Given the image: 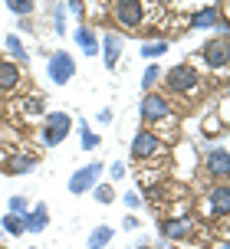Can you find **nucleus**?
<instances>
[{
  "instance_id": "nucleus-1",
  "label": "nucleus",
  "mask_w": 230,
  "mask_h": 249,
  "mask_svg": "<svg viewBox=\"0 0 230 249\" xmlns=\"http://www.w3.org/2000/svg\"><path fill=\"white\" fill-rule=\"evenodd\" d=\"M46 72H50V82H53V86H66V82L76 75V59H73L69 53L56 50L50 56V62H46Z\"/></svg>"
},
{
  "instance_id": "nucleus-2",
  "label": "nucleus",
  "mask_w": 230,
  "mask_h": 249,
  "mask_svg": "<svg viewBox=\"0 0 230 249\" xmlns=\"http://www.w3.org/2000/svg\"><path fill=\"white\" fill-rule=\"evenodd\" d=\"M69 128H73V118L66 112H50V122H46V131H43V144L56 148V144L69 135Z\"/></svg>"
},
{
  "instance_id": "nucleus-3",
  "label": "nucleus",
  "mask_w": 230,
  "mask_h": 249,
  "mask_svg": "<svg viewBox=\"0 0 230 249\" xmlns=\"http://www.w3.org/2000/svg\"><path fill=\"white\" fill-rule=\"evenodd\" d=\"M112 13L122 26L135 30L141 23V17H145V3L141 0H118V3H112Z\"/></svg>"
},
{
  "instance_id": "nucleus-4",
  "label": "nucleus",
  "mask_w": 230,
  "mask_h": 249,
  "mask_svg": "<svg viewBox=\"0 0 230 249\" xmlns=\"http://www.w3.org/2000/svg\"><path fill=\"white\" fill-rule=\"evenodd\" d=\"M204 56H207V66H214V69L227 66V23L217 26V39H211L204 46Z\"/></svg>"
},
{
  "instance_id": "nucleus-5",
  "label": "nucleus",
  "mask_w": 230,
  "mask_h": 249,
  "mask_svg": "<svg viewBox=\"0 0 230 249\" xmlns=\"http://www.w3.org/2000/svg\"><path fill=\"white\" fill-rule=\"evenodd\" d=\"M141 118L145 122H168V118H174L171 115V105H168V99H161V95H145V102H141Z\"/></svg>"
},
{
  "instance_id": "nucleus-6",
  "label": "nucleus",
  "mask_w": 230,
  "mask_h": 249,
  "mask_svg": "<svg viewBox=\"0 0 230 249\" xmlns=\"http://www.w3.org/2000/svg\"><path fill=\"white\" fill-rule=\"evenodd\" d=\"M197 86H201V79H197V72L191 66H174L168 72V89L171 92H194Z\"/></svg>"
},
{
  "instance_id": "nucleus-7",
  "label": "nucleus",
  "mask_w": 230,
  "mask_h": 249,
  "mask_svg": "<svg viewBox=\"0 0 230 249\" xmlns=\"http://www.w3.org/2000/svg\"><path fill=\"white\" fill-rule=\"evenodd\" d=\"M158 151H161V141H158V135L148 131V128L138 131L135 141H132V158H135V161H148V158H154Z\"/></svg>"
},
{
  "instance_id": "nucleus-8",
  "label": "nucleus",
  "mask_w": 230,
  "mask_h": 249,
  "mask_svg": "<svg viewBox=\"0 0 230 249\" xmlns=\"http://www.w3.org/2000/svg\"><path fill=\"white\" fill-rule=\"evenodd\" d=\"M99 174H102V164H86V167H79L76 174L69 177V190L73 194H86V190H92L96 187V180H99Z\"/></svg>"
},
{
  "instance_id": "nucleus-9",
  "label": "nucleus",
  "mask_w": 230,
  "mask_h": 249,
  "mask_svg": "<svg viewBox=\"0 0 230 249\" xmlns=\"http://www.w3.org/2000/svg\"><path fill=\"white\" fill-rule=\"evenodd\" d=\"M211 213H214V216H220V220L230 213V187L227 184H220V187H214V190H211Z\"/></svg>"
},
{
  "instance_id": "nucleus-10",
  "label": "nucleus",
  "mask_w": 230,
  "mask_h": 249,
  "mask_svg": "<svg viewBox=\"0 0 230 249\" xmlns=\"http://www.w3.org/2000/svg\"><path fill=\"white\" fill-rule=\"evenodd\" d=\"M207 171H211L214 177H227L230 174V158H227L224 148H214L211 154H207Z\"/></svg>"
},
{
  "instance_id": "nucleus-11",
  "label": "nucleus",
  "mask_w": 230,
  "mask_h": 249,
  "mask_svg": "<svg viewBox=\"0 0 230 249\" xmlns=\"http://www.w3.org/2000/svg\"><path fill=\"white\" fill-rule=\"evenodd\" d=\"M102 46H105V69H115L118 66V53H122V36L118 33H105L102 36Z\"/></svg>"
},
{
  "instance_id": "nucleus-12",
  "label": "nucleus",
  "mask_w": 230,
  "mask_h": 249,
  "mask_svg": "<svg viewBox=\"0 0 230 249\" xmlns=\"http://www.w3.org/2000/svg\"><path fill=\"white\" fill-rule=\"evenodd\" d=\"M20 86V66L17 62H0V92H13Z\"/></svg>"
},
{
  "instance_id": "nucleus-13",
  "label": "nucleus",
  "mask_w": 230,
  "mask_h": 249,
  "mask_svg": "<svg viewBox=\"0 0 230 249\" xmlns=\"http://www.w3.org/2000/svg\"><path fill=\"white\" fill-rule=\"evenodd\" d=\"M46 207L43 203H37L33 210H26V216H23V230H30V233H39V230H46Z\"/></svg>"
},
{
  "instance_id": "nucleus-14",
  "label": "nucleus",
  "mask_w": 230,
  "mask_h": 249,
  "mask_svg": "<svg viewBox=\"0 0 230 249\" xmlns=\"http://www.w3.org/2000/svg\"><path fill=\"white\" fill-rule=\"evenodd\" d=\"M161 230H165V236H168V239H174V243H178V239H184V236H188L191 223L178 216V220H165V226H161Z\"/></svg>"
},
{
  "instance_id": "nucleus-15",
  "label": "nucleus",
  "mask_w": 230,
  "mask_h": 249,
  "mask_svg": "<svg viewBox=\"0 0 230 249\" xmlns=\"http://www.w3.org/2000/svg\"><path fill=\"white\" fill-rule=\"evenodd\" d=\"M33 167H37V164H33V158H20V154L3 164V171H7V174H30Z\"/></svg>"
},
{
  "instance_id": "nucleus-16",
  "label": "nucleus",
  "mask_w": 230,
  "mask_h": 249,
  "mask_svg": "<svg viewBox=\"0 0 230 249\" xmlns=\"http://www.w3.org/2000/svg\"><path fill=\"white\" fill-rule=\"evenodd\" d=\"M217 17H220L217 7H204V10H197V13H194V20H191V23L197 26V30H204V26H214V23H217Z\"/></svg>"
},
{
  "instance_id": "nucleus-17",
  "label": "nucleus",
  "mask_w": 230,
  "mask_h": 249,
  "mask_svg": "<svg viewBox=\"0 0 230 249\" xmlns=\"http://www.w3.org/2000/svg\"><path fill=\"white\" fill-rule=\"evenodd\" d=\"M76 39H79V46H82V53H86V56H96V53H99V43H96V36H92V30L79 26V30H76Z\"/></svg>"
},
{
  "instance_id": "nucleus-18",
  "label": "nucleus",
  "mask_w": 230,
  "mask_h": 249,
  "mask_svg": "<svg viewBox=\"0 0 230 249\" xmlns=\"http://www.w3.org/2000/svg\"><path fill=\"white\" fill-rule=\"evenodd\" d=\"M109 239H112V230H109V226H96V230L89 233V249L109 246Z\"/></svg>"
},
{
  "instance_id": "nucleus-19",
  "label": "nucleus",
  "mask_w": 230,
  "mask_h": 249,
  "mask_svg": "<svg viewBox=\"0 0 230 249\" xmlns=\"http://www.w3.org/2000/svg\"><path fill=\"white\" fill-rule=\"evenodd\" d=\"M3 230H7L10 236H23V216H13V213H7V216H3Z\"/></svg>"
},
{
  "instance_id": "nucleus-20",
  "label": "nucleus",
  "mask_w": 230,
  "mask_h": 249,
  "mask_svg": "<svg viewBox=\"0 0 230 249\" xmlns=\"http://www.w3.org/2000/svg\"><path fill=\"white\" fill-rule=\"evenodd\" d=\"M7 7H10V10L17 13V17H30L37 3H33V0H7Z\"/></svg>"
},
{
  "instance_id": "nucleus-21",
  "label": "nucleus",
  "mask_w": 230,
  "mask_h": 249,
  "mask_svg": "<svg viewBox=\"0 0 230 249\" xmlns=\"http://www.w3.org/2000/svg\"><path fill=\"white\" fill-rule=\"evenodd\" d=\"M165 50H168L165 39H158V43H145V46H141V56H145V59H154V56H161Z\"/></svg>"
},
{
  "instance_id": "nucleus-22",
  "label": "nucleus",
  "mask_w": 230,
  "mask_h": 249,
  "mask_svg": "<svg viewBox=\"0 0 230 249\" xmlns=\"http://www.w3.org/2000/svg\"><path fill=\"white\" fill-rule=\"evenodd\" d=\"M79 131H82V148H86V151H92L96 144H99V138H96L89 128H86V122H79Z\"/></svg>"
},
{
  "instance_id": "nucleus-23",
  "label": "nucleus",
  "mask_w": 230,
  "mask_h": 249,
  "mask_svg": "<svg viewBox=\"0 0 230 249\" xmlns=\"http://www.w3.org/2000/svg\"><path fill=\"white\" fill-rule=\"evenodd\" d=\"M92 197H96V200H99V203H112V200H115V194H112V187H92Z\"/></svg>"
},
{
  "instance_id": "nucleus-24",
  "label": "nucleus",
  "mask_w": 230,
  "mask_h": 249,
  "mask_svg": "<svg viewBox=\"0 0 230 249\" xmlns=\"http://www.w3.org/2000/svg\"><path fill=\"white\" fill-rule=\"evenodd\" d=\"M7 50L13 53V59H26V50H23V43L17 36H7Z\"/></svg>"
},
{
  "instance_id": "nucleus-25",
  "label": "nucleus",
  "mask_w": 230,
  "mask_h": 249,
  "mask_svg": "<svg viewBox=\"0 0 230 249\" xmlns=\"http://www.w3.org/2000/svg\"><path fill=\"white\" fill-rule=\"evenodd\" d=\"M26 210H30V203H26L23 197H10V213L13 216H20V213L26 216Z\"/></svg>"
},
{
  "instance_id": "nucleus-26",
  "label": "nucleus",
  "mask_w": 230,
  "mask_h": 249,
  "mask_svg": "<svg viewBox=\"0 0 230 249\" xmlns=\"http://www.w3.org/2000/svg\"><path fill=\"white\" fill-rule=\"evenodd\" d=\"M154 82H158V66H148L145 75H141V89H152Z\"/></svg>"
},
{
  "instance_id": "nucleus-27",
  "label": "nucleus",
  "mask_w": 230,
  "mask_h": 249,
  "mask_svg": "<svg viewBox=\"0 0 230 249\" xmlns=\"http://www.w3.org/2000/svg\"><path fill=\"white\" fill-rule=\"evenodd\" d=\"M23 112H30V115H39V112H43V99H39V95H33V99H30V102L23 105Z\"/></svg>"
},
{
  "instance_id": "nucleus-28",
  "label": "nucleus",
  "mask_w": 230,
  "mask_h": 249,
  "mask_svg": "<svg viewBox=\"0 0 230 249\" xmlns=\"http://www.w3.org/2000/svg\"><path fill=\"white\" fill-rule=\"evenodd\" d=\"M112 177H115V180H118V177H125V164L115 161V164H112Z\"/></svg>"
},
{
  "instance_id": "nucleus-29",
  "label": "nucleus",
  "mask_w": 230,
  "mask_h": 249,
  "mask_svg": "<svg viewBox=\"0 0 230 249\" xmlns=\"http://www.w3.org/2000/svg\"><path fill=\"white\" fill-rule=\"evenodd\" d=\"M141 200H138V194H125V207H138Z\"/></svg>"
},
{
  "instance_id": "nucleus-30",
  "label": "nucleus",
  "mask_w": 230,
  "mask_h": 249,
  "mask_svg": "<svg viewBox=\"0 0 230 249\" xmlns=\"http://www.w3.org/2000/svg\"><path fill=\"white\" fill-rule=\"evenodd\" d=\"M99 122L109 124V122H112V112H109V108H102V112H99Z\"/></svg>"
},
{
  "instance_id": "nucleus-31",
  "label": "nucleus",
  "mask_w": 230,
  "mask_h": 249,
  "mask_svg": "<svg viewBox=\"0 0 230 249\" xmlns=\"http://www.w3.org/2000/svg\"><path fill=\"white\" fill-rule=\"evenodd\" d=\"M138 249H152V246H138Z\"/></svg>"
}]
</instances>
